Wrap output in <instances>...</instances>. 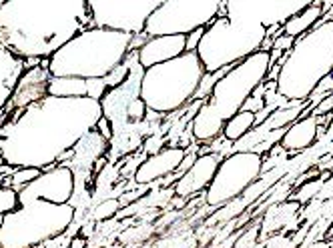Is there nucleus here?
<instances>
[{
	"label": "nucleus",
	"instance_id": "obj_22",
	"mask_svg": "<svg viewBox=\"0 0 333 248\" xmlns=\"http://www.w3.org/2000/svg\"><path fill=\"white\" fill-rule=\"evenodd\" d=\"M295 40L297 38H291V36H285V34H281V36H277L275 40H273V48L275 50H279V52H289L291 48L295 46Z\"/></svg>",
	"mask_w": 333,
	"mask_h": 248
},
{
	"label": "nucleus",
	"instance_id": "obj_18",
	"mask_svg": "<svg viewBox=\"0 0 333 248\" xmlns=\"http://www.w3.org/2000/svg\"><path fill=\"white\" fill-rule=\"evenodd\" d=\"M253 128H255V112L241 110V112H237L235 116H231L225 122L221 136L235 144V142H239L241 138H245Z\"/></svg>",
	"mask_w": 333,
	"mask_h": 248
},
{
	"label": "nucleus",
	"instance_id": "obj_10",
	"mask_svg": "<svg viewBox=\"0 0 333 248\" xmlns=\"http://www.w3.org/2000/svg\"><path fill=\"white\" fill-rule=\"evenodd\" d=\"M74 190V172L67 166H55L51 170H42V176L18 192V202L40 198L51 204H65Z\"/></svg>",
	"mask_w": 333,
	"mask_h": 248
},
{
	"label": "nucleus",
	"instance_id": "obj_1",
	"mask_svg": "<svg viewBox=\"0 0 333 248\" xmlns=\"http://www.w3.org/2000/svg\"><path fill=\"white\" fill-rule=\"evenodd\" d=\"M285 62L277 76V94L291 102H307L317 84L333 74V20L321 22L295 40L283 54Z\"/></svg>",
	"mask_w": 333,
	"mask_h": 248
},
{
	"label": "nucleus",
	"instance_id": "obj_4",
	"mask_svg": "<svg viewBox=\"0 0 333 248\" xmlns=\"http://www.w3.org/2000/svg\"><path fill=\"white\" fill-rule=\"evenodd\" d=\"M267 38V30L255 24H243L225 18L211 22L197 46V56L205 72H217L221 68H233L251 54L259 52L261 42Z\"/></svg>",
	"mask_w": 333,
	"mask_h": 248
},
{
	"label": "nucleus",
	"instance_id": "obj_24",
	"mask_svg": "<svg viewBox=\"0 0 333 248\" xmlns=\"http://www.w3.org/2000/svg\"><path fill=\"white\" fill-rule=\"evenodd\" d=\"M259 50H261V52H271V50H273V40H271V38H265V40L261 42Z\"/></svg>",
	"mask_w": 333,
	"mask_h": 248
},
{
	"label": "nucleus",
	"instance_id": "obj_23",
	"mask_svg": "<svg viewBox=\"0 0 333 248\" xmlns=\"http://www.w3.org/2000/svg\"><path fill=\"white\" fill-rule=\"evenodd\" d=\"M94 126H97V132H99V134H101L107 142H111V140H113V136H115V132H113V124H111L105 116H101Z\"/></svg>",
	"mask_w": 333,
	"mask_h": 248
},
{
	"label": "nucleus",
	"instance_id": "obj_13",
	"mask_svg": "<svg viewBox=\"0 0 333 248\" xmlns=\"http://www.w3.org/2000/svg\"><path fill=\"white\" fill-rule=\"evenodd\" d=\"M49 82H51L49 60H44L42 64H36L34 68H26V72L22 74V78L18 80L10 96L8 110H22L30 106L32 102L42 100L49 94Z\"/></svg>",
	"mask_w": 333,
	"mask_h": 248
},
{
	"label": "nucleus",
	"instance_id": "obj_7",
	"mask_svg": "<svg viewBox=\"0 0 333 248\" xmlns=\"http://www.w3.org/2000/svg\"><path fill=\"white\" fill-rule=\"evenodd\" d=\"M221 0H161L145 26L149 38L187 36L219 18Z\"/></svg>",
	"mask_w": 333,
	"mask_h": 248
},
{
	"label": "nucleus",
	"instance_id": "obj_17",
	"mask_svg": "<svg viewBox=\"0 0 333 248\" xmlns=\"http://www.w3.org/2000/svg\"><path fill=\"white\" fill-rule=\"evenodd\" d=\"M323 18V8H321V0H309V4L297 12L291 20L283 24V34L291 36V38H301L309 30H313Z\"/></svg>",
	"mask_w": 333,
	"mask_h": 248
},
{
	"label": "nucleus",
	"instance_id": "obj_16",
	"mask_svg": "<svg viewBox=\"0 0 333 248\" xmlns=\"http://www.w3.org/2000/svg\"><path fill=\"white\" fill-rule=\"evenodd\" d=\"M223 126H225V120L219 118V114L213 110V106L207 100L201 104L199 112L191 120V132L197 144H211L215 138L223 134Z\"/></svg>",
	"mask_w": 333,
	"mask_h": 248
},
{
	"label": "nucleus",
	"instance_id": "obj_6",
	"mask_svg": "<svg viewBox=\"0 0 333 248\" xmlns=\"http://www.w3.org/2000/svg\"><path fill=\"white\" fill-rule=\"evenodd\" d=\"M263 162L265 156L253 150L233 152L225 156L219 162L217 172L203 194L205 206H209L211 210H219L235 200H239L263 176Z\"/></svg>",
	"mask_w": 333,
	"mask_h": 248
},
{
	"label": "nucleus",
	"instance_id": "obj_26",
	"mask_svg": "<svg viewBox=\"0 0 333 248\" xmlns=\"http://www.w3.org/2000/svg\"><path fill=\"white\" fill-rule=\"evenodd\" d=\"M2 118H4V116H0V126H2ZM0 132H2V130H0Z\"/></svg>",
	"mask_w": 333,
	"mask_h": 248
},
{
	"label": "nucleus",
	"instance_id": "obj_8",
	"mask_svg": "<svg viewBox=\"0 0 333 248\" xmlns=\"http://www.w3.org/2000/svg\"><path fill=\"white\" fill-rule=\"evenodd\" d=\"M86 4L94 28H105L134 36L145 32L147 20L157 10L161 0H138V2H99V0H88Z\"/></svg>",
	"mask_w": 333,
	"mask_h": 248
},
{
	"label": "nucleus",
	"instance_id": "obj_5",
	"mask_svg": "<svg viewBox=\"0 0 333 248\" xmlns=\"http://www.w3.org/2000/svg\"><path fill=\"white\" fill-rule=\"evenodd\" d=\"M271 68L269 52H255L243 62L235 64L213 88L207 102L219 114L221 120H229L237 112H241L251 94L265 82Z\"/></svg>",
	"mask_w": 333,
	"mask_h": 248
},
{
	"label": "nucleus",
	"instance_id": "obj_21",
	"mask_svg": "<svg viewBox=\"0 0 333 248\" xmlns=\"http://www.w3.org/2000/svg\"><path fill=\"white\" fill-rule=\"evenodd\" d=\"M205 28H199V30H193L191 34L185 36V50L187 52H197V46L201 42V36H203Z\"/></svg>",
	"mask_w": 333,
	"mask_h": 248
},
{
	"label": "nucleus",
	"instance_id": "obj_11",
	"mask_svg": "<svg viewBox=\"0 0 333 248\" xmlns=\"http://www.w3.org/2000/svg\"><path fill=\"white\" fill-rule=\"evenodd\" d=\"M185 156H187V150L181 146H165L157 154L145 156L142 162L138 164V168L133 172L134 184L136 186H149L157 180L173 176Z\"/></svg>",
	"mask_w": 333,
	"mask_h": 248
},
{
	"label": "nucleus",
	"instance_id": "obj_15",
	"mask_svg": "<svg viewBox=\"0 0 333 248\" xmlns=\"http://www.w3.org/2000/svg\"><path fill=\"white\" fill-rule=\"evenodd\" d=\"M185 52H187L185 36H155V38H149L147 44L136 52V58H138V64L147 70L151 66L179 58Z\"/></svg>",
	"mask_w": 333,
	"mask_h": 248
},
{
	"label": "nucleus",
	"instance_id": "obj_9",
	"mask_svg": "<svg viewBox=\"0 0 333 248\" xmlns=\"http://www.w3.org/2000/svg\"><path fill=\"white\" fill-rule=\"evenodd\" d=\"M309 4V0H227V18L255 26H283Z\"/></svg>",
	"mask_w": 333,
	"mask_h": 248
},
{
	"label": "nucleus",
	"instance_id": "obj_14",
	"mask_svg": "<svg viewBox=\"0 0 333 248\" xmlns=\"http://www.w3.org/2000/svg\"><path fill=\"white\" fill-rule=\"evenodd\" d=\"M319 138H321V134H319L317 116H305V118H297L291 126L285 128L277 146L289 158H293V156H299L305 150H309L311 146H315V142Z\"/></svg>",
	"mask_w": 333,
	"mask_h": 248
},
{
	"label": "nucleus",
	"instance_id": "obj_12",
	"mask_svg": "<svg viewBox=\"0 0 333 248\" xmlns=\"http://www.w3.org/2000/svg\"><path fill=\"white\" fill-rule=\"evenodd\" d=\"M223 158L215 152H209V154H199V158L195 160V164L189 168L173 186V194L179 196V198H187V200H191L195 198V194H205L207 186L211 184L215 172H217V166Z\"/></svg>",
	"mask_w": 333,
	"mask_h": 248
},
{
	"label": "nucleus",
	"instance_id": "obj_20",
	"mask_svg": "<svg viewBox=\"0 0 333 248\" xmlns=\"http://www.w3.org/2000/svg\"><path fill=\"white\" fill-rule=\"evenodd\" d=\"M119 208H121V202H117V200H107L105 204H101L99 208H97V218H111V216H115V212H119Z\"/></svg>",
	"mask_w": 333,
	"mask_h": 248
},
{
	"label": "nucleus",
	"instance_id": "obj_19",
	"mask_svg": "<svg viewBox=\"0 0 333 248\" xmlns=\"http://www.w3.org/2000/svg\"><path fill=\"white\" fill-rule=\"evenodd\" d=\"M165 146H169V142H167V136L165 134H159V132H153L149 138H145L142 140V152H145L147 156H151V154H157L159 150H163Z\"/></svg>",
	"mask_w": 333,
	"mask_h": 248
},
{
	"label": "nucleus",
	"instance_id": "obj_2",
	"mask_svg": "<svg viewBox=\"0 0 333 248\" xmlns=\"http://www.w3.org/2000/svg\"><path fill=\"white\" fill-rule=\"evenodd\" d=\"M131 38V34L115 30L84 28L49 58V72L86 80L105 78L127 60Z\"/></svg>",
	"mask_w": 333,
	"mask_h": 248
},
{
	"label": "nucleus",
	"instance_id": "obj_25",
	"mask_svg": "<svg viewBox=\"0 0 333 248\" xmlns=\"http://www.w3.org/2000/svg\"><path fill=\"white\" fill-rule=\"evenodd\" d=\"M84 244H86V240H84L82 236H76V238H72L70 248H84Z\"/></svg>",
	"mask_w": 333,
	"mask_h": 248
},
{
	"label": "nucleus",
	"instance_id": "obj_3",
	"mask_svg": "<svg viewBox=\"0 0 333 248\" xmlns=\"http://www.w3.org/2000/svg\"><path fill=\"white\" fill-rule=\"evenodd\" d=\"M205 68L197 52H185L179 58L151 66L140 80V100L149 110L171 116L195 100Z\"/></svg>",
	"mask_w": 333,
	"mask_h": 248
}]
</instances>
